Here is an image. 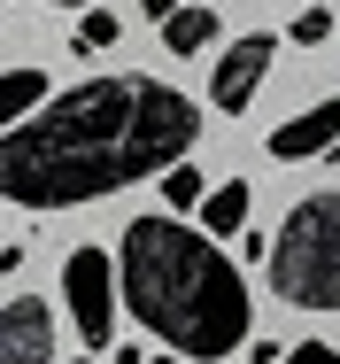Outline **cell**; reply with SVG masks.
<instances>
[{
	"mask_svg": "<svg viewBox=\"0 0 340 364\" xmlns=\"http://www.w3.org/2000/svg\"><path fill=\"white\" fill-rule=\"evenodd\" d=\"M202 140V109L163 77H85L0 140V194L16 210H77L132 178H170Z\"/></svg>",
	"mask_w": 340,
	"mask_h": 364,
	"instance_id": "6da1fadb",
	"label": "cell"
},
{
	"mask_svg": "<svg viewBox=\"0 0 340 364\" xmlns=\"http://www.w3.org/2000/svg\"><path fill=\"white\" fill-rule=\"evenodd\" d=\"M116 279H124V310L155 341H170V357H232L256 341V302L240 264L194 232L178 218H132L124 225V256H116Z\"/></svg>",
	"mask_w": 340,
	"mask_h": 364,
	"instance_id": "7a4b0ae2",
	"label": "cell"
},
{
	"mask_svg": "<svg viewBox=\"0 0 340 364\" xmlns=\"http://www.w3.org/2000/svg\"><path fill=\"white\" fill-rule=\"evenodd\" d=\"M271 294L294 310H340V194H302L271 240Z\"/></svg>",
	"mask_w": 340,
	"mask_h": 364,
	"instance_id": "3957f363",
	"label": "cell"
},
{
	"mask_svg": "<svg viewBox=\"0 0 340 364\" xmlns=\"http://www.w3.org/2000/svg\"><path fill=\"white\" fill-rule=\"evenodd\" d=\"M116 256L109 248H70L62 264V302H70V326H77V341L85 349H109V333H116Z\"/></svg>",
	"mask_w": 340,
	"mask_h": 364,
	"instance_id": "277c9868",
	"label": "cell"
},
{
	"mask_svg": "<svg viewBox=\"0 0 340 364\" xmlns=\"http://www.w3.org/2000/svg\"><path fill=\"white\" fill-rule=\"evenodd\" d=\"M271 55H278V39H271V31H248L240 47H224V63H216V77H209V101H216L224 117H248L256 85L271 77Z\"/></svg>",
	"mask_w": 340,
	"mask_h": 364,
	"instance_id": "5b68a950",
	"label": "cell"
},
{
	"mask_svg": "<svg viewBox=\"0 0 340 364\" xmlns=\"http://www.w3.org/2000/svg\"><path fill=\"white\" fill-rule=\"evenodd\" d=\"M55 357V310L39 294H8L0 310V364H47Z\"/></svg>",
	"mask_w": 340,
	"mask_h": 364,
	"instance_id": "8992f818",
	"label": "cell"
},
{
	"mask_svg": "<svg viewBox=\"0 0 340 364\" xmlns=\"http://www.w3.org/2000/svg\"><path fill=\"white\" fill-rule=\"evenodd\" d=\"M340 147V93H325V101H309L302 117H286L271 132V155L278 163H309V155H333Z\"/></svg>",
	"mask_w": 340,
	"mask_h": 364,
	"instance_id": "52a82bcc",
	"label": "cell"
},
{
	"mask_svg": "<svg viewBox=\"0 0 340 364\" xmlns=\"http://www.w3.org/2000/svg\"><path fill=\"white\" fill-rule=\"evenodd\" d=\"M248 210H256L248 178H224V186L202 202V232H209V240H248Z\"/></svg>",
	"mask_w": 340,
	"mask_h": 364,
	"instance_id": "ba28073f",
	"label": "cell"
},
{
	"mask_svg": "<svg viewBox=\"0 0 340 364\" xmlns=\"http://www.w3.org/2000/svg\"><path fill=\"white\" fill-rule=\"evenodd\" d=\"M47 109V70H8L0 77V124L16 132V124H31Z\"/></svg>",
	"mask_w": 340,
	"mask_h": 364,
	"instance_id": "9c48e42d",
	"label": "cell"
},
{
	"mask_svg": "<svg viewBox=\"0 0 340 364\" xmlns=\"http://www.w3.org/2000/svg\"><path fill=\"white\" fill-rule=\"evenodd\" d=\"M209 39H216V8H178V16L163 23V47H170V55H202Z\"/></svg>",
	"mask_w": 340,
	"mask_h": 364,
	"instance_id": "30bf717a",
	"label": "cell"
},
{
	"mask_svg": "<svg viewBox=\"0 0 340 364\" xmlns=\"http://www.w3.org/2000/svg\"><path fill=\"white\" fill-rule=\"evenodd\" d=\"M209 194H216V186H202V171H194V163H178V171L163 178V202H170V210H202Z\"/></svg>",
	"mask_w": 340,
	"mask_h": 364,
	"instance_id": "8fae6325",
	"label": "cell"
},
{
	"mask_svg": "<svg viewBox=\"0 0 340 364\" xmlns=\"http://www.w3.org/2000/svg\"><path fill=\"white\" fill-rule=\"evenodd\" d=\"M116 31H124V23H116L109 8H85V23H77V47H85V55H101V47H116Z\"/></svg>",
	"mask_w": 340,
	"mask_h": 364,
	"instance_id": "7c38bea8",
	"label": "cell"
},
{
	"mask_svg": "<svg viewBox=\"0 0 340 364\" xmlns=\"http://www.w3.org/2000/svg\"><path fill=\"white\" fill-rule=\"evenodd\" d=\"M317 39H333V8H317V0H309V8L294 16V47H317Z\"/></svg>",
	"mask_w": 340,
	"mask_h": 364,
	"instance_id": "4fadbf2b",
	"label": "cell"
},
{
	"mask_svg": "<svg viewBox=\"0 0 340 364\" xmlns=\"http://www.w3.org/2000/svg\"><path fill=\"white\" fill-rule=\"evenodd\" d=\"M286 364H340L333 341H302V349H286Z\"/></svg>",
	"mask_w": 340,
	"mask_h": 364,
	"instance_id": "5bb4252c",
	"label": "cell"
},
{
	"mask_svg": "<svg viewBox=\"0 0 340 364\" xmlns=\"http://www.w3.org/2000/svg\"><path fill=\"white\" fill-rule=\"evenodd\" d=\"M139 8H147L155 23H170V16H178V0H139Z\"/></svg>",
	"mask_w": 340,
	"mask_h": 364,
	"instance_id": "9a60e30c",
	"label": "cell"
},
{
	"mask_svg": "<svg viewBox=\"0 0 340 364\" xmlns=\"http://www.w3.org/2000/svg\"><path fill=\"white\" fill-rule=\"evenodd\" d=\"M55 8H93V0H55Z\"/></svg>",
	"mask_w": 340,
	"mask_h": 364,
	"instance_id": "2e32d148",
	"label": "cell"
},
{
	"mask_svg": "<svg viewBox=\"0 0 340 364\" xmlns=\"http://www.w3.org/2000/svg\"><path fill=\"white\" fill-rule=\"evenodd\" d=\"M155 364H194V357H155Z\"/></svg>",
	"mask_w": 340,
	"mask_h": 364,
	"instance_id": "e0dca14e",
	"label": "cell"
}]
</instances>
